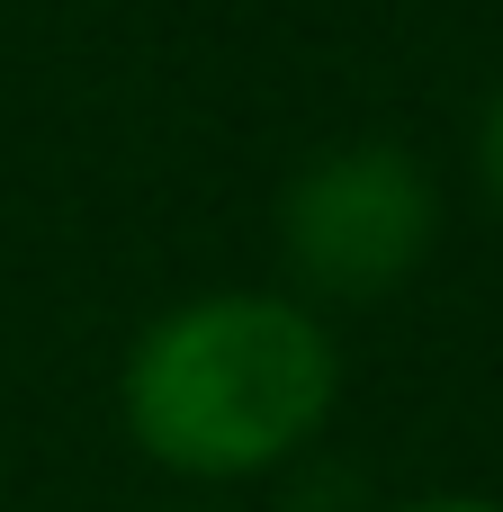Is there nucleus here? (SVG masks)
<instances>
[{"mask_svg":"<svg viewBox=\"0 0 503 512\" xmlns=\"http://www.w3.org/2000/svg\"><path fill=\"white\" fill-rule=\"evenodd\" d=\"M432 234H441V198L405 144H333L279 198V252L297 288L333 306L396 297L423 270Z\"/></svg>","mask_w":503,"mask_h":512,"instance_id":"obj_2","label":"nucleus"},{"mask_svg":"<svg viewBox=\"0 0 503 512\" xmlns=\"http://www.w3.org/2000/svg\"><path fill=\"white\" fill-rule=\"evenodd\" d=\"M405 512H503L495 495H423V504H405Z\"/></svg>","mask_w":503,"mask_h":512,"instance_id":"obj_4","label":"nucleus"},{"mask_svg":"<svg viewBox=\"0 0 503 512\" xmlns=\"http://www.w3.org/2000/svg\"><path fill=\"white\" fill-rule=\"evenodd\" d=\"M477 171H486V189H495V207H503V90H495V108H486V126H477Z\"/></svg>","mask_w":503,"mask_h":512,"instance_id":"obj_3","label":"nucleus"},{"mask_svg":"<svg viewBox=\"0 0 503 512\" xmlns=\"http://www.w3.org/2000/svg\"><path fill=\"white\" fill-rule=\"evenodd\" d=\"M342 405V342L288 288H207L162 306L126 369L117 414L126 441L198 486L288 468Z\"/></svg>","mask_w":503,"mask_h":512,"instance_id":"obj_1","label":"nucleus"}]
</instances>
